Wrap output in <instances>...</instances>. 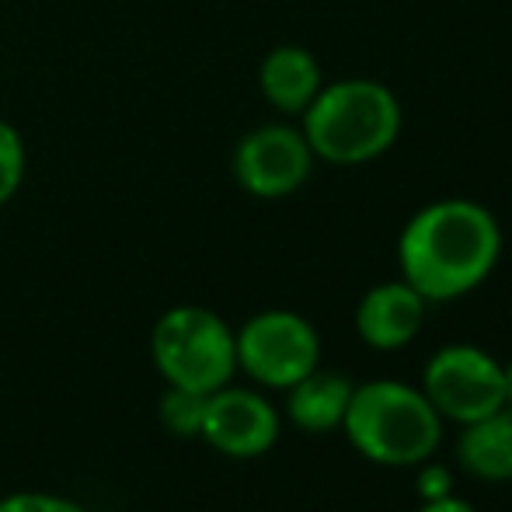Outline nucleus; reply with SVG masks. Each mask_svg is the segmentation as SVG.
Returning a JSON list of instances; mask_svg holds the SVG:
<instances>
[{"label": "nucleus", "mask_w": 512, "mask_h": 512, "mask_svg": "<svg viewBox=\"0 0 512 512\" xmlns=\"http://www.w3.org/2000/svg\"><path fill=\"white\" fill-rule=\"evenodd\" d=\"M502 227L474 199H436L405 223L398 237L401 279L425 304H450L474 293L495 272Z\"/></svg>", "instance_id": "obj_1"}, {"label": "nucleus", "mask_w": 512, "mask_h": 512, "mask_svg": "<svg viewBox=\"0 0 512 512\" xmlns=\"http://www.w3.org/2000/svg\"><path fill=\"white\" fill-rule=\"evenodd\" d=\"M314 157L328 164H366L394 147L401 133V102L387 84L370 77L331 81L300 115Z\"/></svg>", "instance_id": "obj_2"}, {"label": "nucleus", "mask_w": 512, "mask_h": 512, "mask_svg": "<svg viewBox=\"0 0 512 512\" xmlns=\"http://www.w3.org/2000/svg\"><path fill=\"white\" fill-rule=\"evenodd\" d=\"M359 457L380 467H418L443 443V418L422 387L401 380H366L352 387L342 422Z\"/></svg>", "instance_id": "obj_3"}, {"label": "nucleus", "mask_w": 512, "mask_h": 512, "mask_svg": "<svg viewBox=\"0 0 512 512\" xmlns=\"http://www.w3.org/2000/svg\"><path fill=\"white\" fill-rule=\"evenodd\" d=\"M154 366L168 387L213 394L237 377V342L220 314L196 304L171 307L150 335Z\"/></svg>", "instance_id": "obj_4"}, {"label": "nucleus", "mask_w": 512, "mask_h": 512, "mask_svg": "<svg viewBox=\"0 0 512 512\" xmlns=\"http://www.w3.org/2000/svg\"><path fill=\"white\" fill-rule=\"evenodd\" d=\"M234 342L237 370L269 391H290L321 366V335L297 310H262L248 317L241 331H234Z\"/></svg>", "instance_id": "obj_5"}, {"label": "nucleus", "mask_w": 512, "mask_h": 512, "mask_svg": "<svg viewBox=\"0 0 512 512\" xmlns=\"http://www.w3.org/2000/svg\"><path fill=\"white\" fill-rule=\"evenodd\" d=\"M422 394L439 411L443 422H478L502 401V363L481 345H443L422 370Z\"/></svg>", "instance_id": "obj_6"}, {"label": "nucleus", "mask_w": 512, "mask_h": 512, "mask_svg": "<svg viewBox=\"0 0 512 512\" xmlns=\"http://www.w3.org/2000/svg\"><path fill=\"white\" fill-rule=\"evenodd\" d=\"M314 161L317 157L310 150L304 129L272 122V126L251 129L237 143L234 178L255 199H286L307 185Z\"/></svg>", "instance_id": "obj_7"}, {"label": "nucleus", "mask_w": 512, "mask_h": 512, "mask_svg": "<svg viewBox=\"0 0 512 512\" xmlns=\"http://www.w3.org/2000/svg\"><path fill=\"white\" fill-rule=\"evenodd\" d=\"M279 411L265 394L251 391V387H220V391L206 394V411H203V432L199 439H206L213 450H220L223 457H262L276 446L279 439Z\"/></svg>", "instance_id": "obj_8"}, {"label": "nucleus", "mask_w": 512, "mask_h": 512, "mask_svg": "<svg viewBox=\"0 0 512 512\" xmlns=\"http://www.w3.org/2000/svg\"><path fill=\"white\" fill-rule=\"evenodd\" d=\"M425 297L405 279L380 283L363 293L356 307V331L370 349L394 352L418 338L425 324Z\"/></svg>", "instance_id": "obj_9"}, {"label": "nucleus", "mask_w": 512, "mask_h": 512, "mask_svg": "<svg viewBox=\"0 0 512 512\" xmlns=\"http://www.w3.org/2000/svg\"><path fill=\"white\" fill-rule=\"evenodd\" d=\"M258 84L272 108L286 115H304L307 105L324 88L321 63L304 46H279L258 67Z\"/></svg>", "instance_id": "obj_10"}, {"label": "nucleus", "mask_w": 512, "mask_h": 512, "mask_svg": "<svg viewBox=\"0 0 512 512\" xmlns=\"http://www.w3.org/2000/svg\"><path fill=\"white\" fill-rule=\"evenodd\" d=\"M352 380L338 370H310L304 380L286 391V418L304 432H331L342 429L345 408L352 398Z\"/></svg>", "instance_id": "obj_11"}, {"label": "nucleus", "mask_w": 512, "mask_h": 512, "mask_svg": "<svg viewBox=\"0 0 512 512\" xmlns=\"http://www.w3.org/2000/svg\"><path fill=\"white\" fill-rule=\"evenodd\" d=\"M457 460L478 481H512V408H499L478 422L460 425Z\"/></svg>", "instance_id": "obj_12"}, {"label": "nucleus", "mask_w": 512, "mask_h": 512, "mask_svg": "<svg viewBox=\"0 0 512 512\" xmlns=\"http://www.w3.org/2000/svg\"><path fill=\"white\" fill-rule=\"evenodd\" d=\"M161 422L168 432L182 439H192L203 432V411H206V394L182 391V387H168L161 398Z\"/></svg>", "instance_id": "obj_13"}, {"label": "nucleus", "mask_w": 512, "mask_h": 512, "mask_svg": "<svg viewBox=\"0 0 512 512\" xmlns=\"http://www.w3.org/2000/svg\"><path fill=\"white\" fill-rule=\"evenodd\" d=\"M25 178V143L11 122L0 119V206L21 189Z\"/></svg>", "instance_id": "obj_14"}, {"label": "nucleus", "mask_w": 512, "mask_h": 512, "mask_svg": "<svg viewBox=\"0 0 512 512\" xmlns=\"http://www.w3.org/2000/svg\"><path fill=\"white\" fill-rule=\"evenodd\" d=\"M0 512H88L81 502L53 492H14L0 499Z\"/></svg>", "instance_id": "obj_15"}, {"label": "nucleus", "mask_w": 512, "mask_h": 512, "mask_svg": "<svg viewBox=\"0 0 512 512\" xmlns=\"http://www.w3.org/2000/svg\"><path fill=\"white\" fill-rule=\"evenodd\" d=\"M453 488H457V478H453V471L446 464H432V457L418 464L415 492H418V499H422V502L446 499V495H453Z\"/></svg>", "instance_id": "obj_16"}, {"label": "nucleus", "mask_w": 512, "mask_h": 512, "mask_svg": "<svg viewBox=\"0 0 512 512\" xmlns=\"http://www.w3.org/2000/svg\"><path fill=\"white\" fill-rule=\"evenodd\" d=\"M415 512H474L471 502L457 499V495H446V499H432V502H422Z\"/></svg>", "instance_id": "obj_17"}, {"label": "nucleus", "mask_w": 512, "mask_h": 512, "mask_svg": "<svg viewBox=\"0 0 512 512\" xmlns=\"http://www.w3.org/2000/svg\"><path fill=\"white\" fill-rule=\"evenodd\" d=\"M502 401H506V408H512V359L502 363Z\"/></svg>", "instance_id": "obj_18"}]
</instances>
